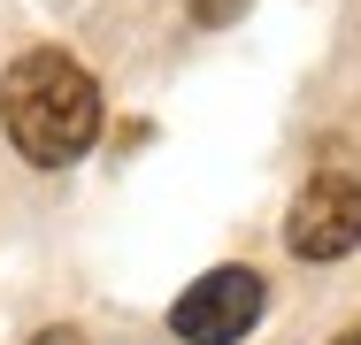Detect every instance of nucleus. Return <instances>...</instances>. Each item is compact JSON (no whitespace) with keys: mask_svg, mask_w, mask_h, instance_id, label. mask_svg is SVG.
I'll return each mask as SVG.
<instances>
[{"mask_svg":"<svg viewBox=\"0 0 361 345\" xmlns=\"http://www.w3.org/2000/svg\"><path fill=\"white\" fill-rule=\"evenodd\" d=\"M31 345H85V338H77V330H39Z\"/></svg>","mask_w":361,"mask_h":345,"instance_id":"39448f33","label":"nucleus"},{"mask_svg":"<svg viewBox=\"0 0 361 345\" xmlns=\"http://www.w3.org/2000/svg\"><path fill=\"white\" fill-rule=\"evenodd\" d=\"M262 307H269V291H262V276L254 269H208L177 307H169V330L185 345H238L254 322H262Z\"/></svg>","mask_w":361,"mask_h":345,"instance_id":"f03ea898","label":"nucleus"},{"mask_svg":"<svg viewBox=\"0 0 361 345\" xmlns=\"http://www.w3.org/2000/svg\"><path fill=\"white\" fill-rule=\"evenodd\" d=\"M192 15L216 31V23H231V15H246V0H192Z\"/></svg>","mask_w":361,"mask_h":345,"instance_id":"20e7f679","label":"nucleus"},{"mask_svg":"<svg viewBox=\"0 0 361 345\" xmlns=\"http://www.w3.org/2000/svg\"><path fill=\"white\" fill-rule=\"evenodd\" d=\"M285 246L300 261H338V253H354L361 246V184L354 177H315V184L292 200Z\"/></svg>","mask_w":361,"mask_h":345,"instance_id":"7ed1b4c3","label":"nucleus"},{"mask_svg":"<svg viewBox=\"0 0 361 345\" xmlns=\"http://www.w3.org/2000/svg\"><path fill=\"white\" fill-rule=\"evenodd\" d=\"M0 115H8V138L31 169H70L100 138V84L62 46H39L0 77Z\"/></svg>","mask_w":361,"mask_h":345,"instance_id":"f257e3e1","label":"nucleus"},{"mask_svg":"<svg viewBox=\"0 0 361 345\" xmlns=\"http://www.w3.org/2000/svg\"><path fill=\"white\" fill-rule=\"evenodd\" d=\"M338 345H361V330H354V338H338Z\"/></svg>","mask_w":361,"mask_h":345,"instance_id":"423d86ee","label":"nucleus"}]
</instances>
